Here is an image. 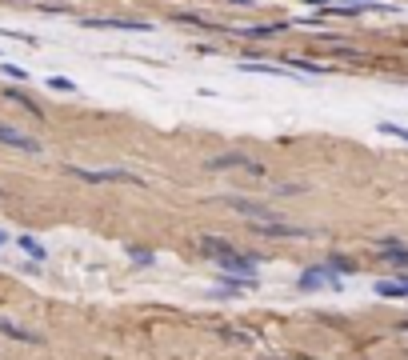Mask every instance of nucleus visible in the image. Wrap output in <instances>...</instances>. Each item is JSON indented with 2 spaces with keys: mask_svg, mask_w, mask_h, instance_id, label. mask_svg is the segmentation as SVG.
<instances>
[{
  "mask_svg": "<svg viewBox=\"0 0 408 360\" xmlns=\"http://www.w3.org/2000/svg\"><path fill=\"white\" fill-rule=\"evenodd\" d=\"M0 144H13V149H20V152H40L37 140L25 137V132H16V128H8V125H0Z\"/></svg>",
  "mask_w": 408,
  "mask_h": 360,
  "instance_id": "7ed1b4c3",
  "label": "nucleus"
},
{
  "mask_svg": "<svg viewBox=\"0 0 408 360\" xmlns=\"http://www.w3.org/2000/svg\"><path fill=\"white\" fill-rule=\"evenodd\" d=\"M204 252H209V256H216V261H221V268H228V273L252 276V261H248V256H240L233 244H224V240H212V236H204Z\"/></svg>",
  "mask_w": 408,
  "mask_h": 360,
  "instance_id": "f257e3e1",
  "label": "nucleus"
},
{
  "mask_svg": "<svg viewBox=\"0 0 408 360\" xmlns=\"http://www.w3.org/2000/svg\"><path fill=\"white\" fill-rule=\"evenodd\" d=\"M49 85L56 88V92H73V80H64V76H52Z\"/></svg>",
  "mask_w": 408,
  "mask_h": 360,
  "instance_id": "1a4fd4ad",
  "label": "nucleus"
},
{
  "mask_svg": "<svg viewBox=\"0 0 408 360\" xmlns=\"http://www.w3.org/2000/svg\"><path fill=\"white\" fill-rule=\"evenodd\" d=\"M233 164H245V168H252V173H264V168L252 164L248 156H216V161H209V168H233Z\"/></svg>",
  "mask_w": 408,
  "mask_h": 360,
  "instance_id": "39448f33",
  "label": "nucleus"
},
{
  "mask_svg": "<svg viewBox=\"0 0 408 360\" xmlns=\"http://www.w3.org/2000/svg\"><path fill=\"white\" fill-rule=\"evenodd\" d=\"M20 249H25V252H32V256H44V249H40L37 240H28V236H20Z\"/></svg>",
  "mask_w": 408,
  "mask_h": 360,
  "instance_id": "6e6552de",
  "label": "nucleus"
},
{
  "mask_svg": "<svg viewBox=\"0 0 408 360\" xmlns=\"http://www.w3.org/2000/svg\"><path fill=\"white\" fill-rule=\"evenodd\" d=\"M4 76H13V80H28L25 68H16V64H4Z\"/></svg>",
  "mask_w": 408,
  "mask_h": 360,
  "instance_id": "9d476101",
  "label": "nucleus"
},
{
  "mask_svg": "<svg viewBox=\"0 0 408 360\" xmlns=\"http://www.w3.org/2000/svg\"><path fill=\"white\" fill-rule=\"evenodd\" d=\"M88 28H124V32H149V25L140 20H85Z\"/></svg>",
  "mask_w": 408,
  "mask_h": 360,
  "instance_id": "20e7f679",
  "label": "nucleus"
},
{
  "mask_svg": "<svg viewBox=\"0 0 408 360\" xmlns=\"http://www.w3.org/2000/svg\"><path fill=\"white\" fill-rule=\"evenodd\" d=\"M376 292H381V297H408V280H381Z\"/></svg>",
  "mask_w": 408,
  "mask_h": 360,
  "instance_id": "423d86ee",
  "label": "nucleus"
},
{
  "mask_svg": "<svg viewBox=\"0 0 408 360\" xmlns=\"http://www.w3.org/2000/svg\"><path fill=\"white\" fill-rule=\"evenodd\" d=\"M376 128H381L384 137H396V140H404V144H408V128H404V125H392V120H381V125H376Z\"/></svg>",
  "mask_w": 408,
  "mask_h": 360,
  "instance_id": "0eeeda50",
  "label": "nucleus"
},
{
  "mask_svg": "<svg viewBox=\"0 0 408 360\" xmlns=\"http://www.w3.org/2000/svg\"><path fill=\"white\" fill-rule=\"evenodd\" d=\"M0 244H4V232H0Z\"/></svg>",
  "mask_w": 408,
  "mask_h": 360,
  "instance_id": "9b49d317",
  "label": "nucleus"
},
{
  "mask_svg": "<svg viewBox=\"0 0 408 360\" xmlns=\"http://www.w3.org/2000/svg\"><path fill=\"white\" fill-rule=\"evenodd\" d=\"M300 288H340V276L328 273V268H309V273L300 276Z\"/></svg>",
  "mask_w": 408,
  "mask_h": 360,
  "instance_id": "f03ea898",
  "label": "nucleus"
},
{
  "mask_svg": "<svg viewBox=\"0 0 408 360\" xmlns=\"http://www.w3.org/2000/svg\"><path fill=\"white\" fill-rule=\"evenodd\" d=\"M404 333H408V324H404Z\"/></svg>",
  "mask_w": 408,
  "mask_h": 360,
  "instance_id": "f8f14e48",
  "label": "nucleus"
}]
</instances>
